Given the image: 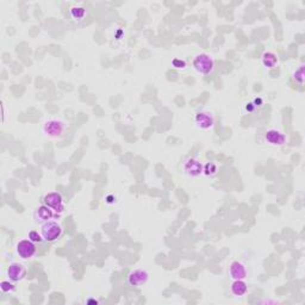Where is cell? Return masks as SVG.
Here are the masks:
<instances>
[{
	"label": "cell",
	"mask_w": 305,
	"mask_h": 305,
	"mask_svg": "<svg viewBox=\"0 0 305 305\" xmlns=\"http://www.w3.org/2000/svg\"><path fill=\"white\" fill-rule=\"evenodd\" d=\"M42 133H44L47 137L55 138V140H60L67 133V124L61 119H47L42 124Z\"/></svg>",
	"instance_id": "6da1fadb"
},
{
	"label": "cell",
	"mask_w": 305,
	"mask_h": 305,
	"mask_svg": "<svg viewBox=\"0 0 305 305\" xmlns=\"http://www.w3.org/2000/svg\"><path fill=\"white\" fill-rule=\"evenodd\" d=\"M62 232V226L57 221H53V219L45 222L41 227V234L45 242H55L60 239Z\"/></svg>",
	"instance_id": "7a4b0ae2"
},
{
	"label": "cell",
	"mask_w": 305,
	"mask_h": 305,
	"mask_svg": "<svg viewBox=\"0 0 305 305\" xmlns=\"http://www.w3.org/2000/svg\"><path fill=\"white\" fill-rule=\"evenodd\" d=\"M192 66L200 74H210L215 68V61L209 54H198L192 61Z\"/></svg>",
	"instance_id": "3957f363"
},
{
	"label": "cell",
	"mask_w": 305,
	"mask_h": 305,
	"mask_svg": "<svg viewBox=\"0 0 305 305\" xmlns=\"http://www.w3.org/2000/svg\"><path fill=\"white\" fill-rule=\"evenodd\" d=\"M16 253L22 260H30L37 253L36 243L29 239H24L18 241L16 245Z\"/></svg>",
	"instance_id": "277c9868"
},
{
	"label": "cell",
	"mask_w": 305,
	"mask_h": 305,
	"mask_svg": "<svg viewBox=\"0 0 305 305\" xmlns=\"http://www.w3.org/2000/svg\"><path fill=\"white\" fill-rule=\"evenodd\" d=\"M43 204L52 209L56 215H61L65 211V200L58 192H49L43 197Z\"/></svg>",
	"instance_id": "5b68a950"
},
{
	"label": "cell",
	"mask_w": 305,
	"mask_h": 305,
	"mask_svg": "<svg viewBox=\"0 0 305 305\" xmlns=\"http://www.w3.org/2000/svg\"><path fill=\"white\" fill-rule=\"evenodd\" d=\"M181 170L187 176H191V178H197V176L204 174V165L196 157H187L183 162Z\"/></svg>",
	"instance_id": "8992f818"
},
{
	"label": "cell",
	"mask_w": 305,
	"mask_h": 305,
	"mask_svg": "<svg viewBox=\"0 0 305 305\" xmlns=\"http://www.w3.org/2000/svg\"><path fill=\"white\" fill-rule=\"evenodd\" d=\"M7 277L13 283H19L25 279L26 277V267L22 262H11L7 267Z\"/></svg>",
	"instance_id": "52a82bcc"
},
{
	"label": "cell",
	"mask_w": 305,
	"mask_h": 305,
	"mask_svg": "<svg viewBox=\"0 0 305 305\" xmlns=\"http://www.w3.org/2000/svg\"><path fill=\"white\" fill-rule=\"evenodd\" d=\"M149 279V273L144 268H135L128 274V284L133 287H141L147 284Z\"/></svg>",
	"instance_id": "ba28073f"
},
{
	"label": "cell",
	"mask_w": 305,
	"mask_h": 305,
	"mask_svg": "<svg viewBox=\"0 0 305 305\" xmlns=\"http://www.w3.org/2000/svg\"><path fill=\"white\" fill-rule=\"evenodd\" d=\"M194 122L197 127L202 130H210L215 127V117L211 112L208 111L198 112L194 117Z\"/></svg>",
	"instance_id": "9c48e42d"
},
{
	"label": "cell",
	"mask_w": 305,
	"mask_h": 305,
	"mask_svg": "<svg viewBox=\"0 0 305 305\" xmlns=\"http://www.w3.org/2000/svg\"><path fill=\"white\" fill-rule=\"evenodd\" d=\"M265 140L273 147H282L286 142V135L280 130L269 129L265 133Z\"/></svg>",
	"instance_id": "30bf717a"
},
{
	"label": "cell",
	"mask_w": 305,
	"mask_h": 305,
	"mask_svg": "<svg viewBox=\"0 0 305 305\" xmlns=\"http://www.w3.org/2000/svg\"><path fill=\"white\" fill-rule=\"evenodd\" d=\"M248 271L245 264L241 261L231 262L229 267V275L232 280H245L247 278Z\"/></svg>",
	"instance_id": "8fae6325"
},
{
	"label": "cell",
	"mask_w": 305,
	"mask_h": 305,
	"mask_svg": "<svg viewBox=\"0 0 305 305\" xmlns=\"http://www.w3.org/2000/svg\"><path fill=\"white\" fill-rule=\"evenodd\" d=\"M56 213L52 210V209L45 207V205L43 204L35 210L34 218H35V221L39 222V223H45V222L53 219V217H54Z\"/></svg>",
	"instance_id": "7c38bea8"
},
{
	"label": "cell",
	"mask_w": 305,
	"mask_h": 305,
	"mask_svg": "<svg viewBox=\"0 0 305 305\" xmlns=\"http://www.w3.org/2000/svg\"><path fill=\"white\" fill-rule=\"evenodd\" d=\"M230 290L231 293L236 297H242L247 293L248 291V285L245 280H234L230 286Z\"/></svg>",
	"instance_id": "4fadbf2b"
},
{
	"label": "cell",
	"mask_w": 305,
	"mask_h": 305,
	"mask_svg": "<svg viewBox=\"0 0 305 305\" xmlns=\"http://www.w3.org/2000/svg\"><path fill=\"white\" fill-rule=\"evenodd\" d=\"M278 61H279L278 60V56L272 52L264 53V54H262V56H261L262 65H264V67H266V68H268V69H272V68H274V67H277Z\"/></svg>",
	"instance_id": "5bb4252c"
},
{
	"label": "cell",
	"mask_w": 305,
	"mask_h": 305,
	"mask_svg": "<svg viewBox=\"0 0 305 305\" xmlns=\"http://www.w3.org/2000/svg\"><path fill=\"white\" fill-rule=\"evenodd\" d=\"M69 13H71V17L76 20L84 19L87 15L86 9L82 6H73L71 10H69Z\"/></svg>",
	"instance_id": "9a60e30c"
},
{
	"label": "cell",
	"mask_w": 305,
	"mask_h": 305,
	"mask_svg": "<svg viewBox=\"0 0 305 305\" xmlns=\"http://www.w3.org/2000/svg\"><path fill=\"white\" fill-rule=\"evenodd\" d=\"M292 79L296 84H298L299 86H303L304 84V65H301L298 68H296L293 71Z\"/></svg>",
	"instance_id": "2e32d148"
},
{
	"label": "cell",
	"mask_w": 305,
	"mask_h": 305,
	"mask_svg": "<svg viewBox=\"0 0 305 305\" xmlns=\"http://www.w3.org/2000/svg\"><path fill=\"white\" fill-rule=\"evenodd\" d=\"M204 174L208 176H215L217 174V166L213 162H209L204 166Z\"/></svg>",
	"instance_id": "e0dca14e"
},
{
	"label": "cell",
	"mask_w": 305,
	"mask_h": 305,
	"mask_svg": "<svg viewBox=\"0 0 305 305\" xmlns=\"http://www.w3.org/2000/svg\"><path fill=\"white\" fill-rule=\"evenodd\" d=\"M0 288L4 293H9V292H13L16 290V286L13 282H7V280H2L1 284H0Z\"/></svg>",
	"instance_id": "ac0fdd59"
},
{
	"label": "cell",
	"mask_w": 305,
	"mask_h": 305,
	"mask_svg": "<svg viewBox=\"0 0 305 305\" xmlns=\"http://www.w3.org/2000/svg\"><path fill=\"white\" fill-rule=\"evenodd\" d=\"M28 239L33 241L34 243H41L42 241H43V237H42L41 232L36 231V230H31V231H29Z\"/></svg>",
	"instance_id": "d6986e66"
},
{
	"label": "cell",
	"mask_w": 305,
	"mask_h": 305,
	"mask_svg": "<svg viewBox=\"0 0 305 305\" xmlns=\"http://www.w3.org/2000/svg\"><path fill=\"white\" fill-rule=\"evenodd\" d=\"M172 66L176 69H184L186 68V61L181 60V58H173Z\"/></svg>",
	"instance_id": "ffe728a7"
},
{
	"label": "cell",
	"mask_w": 305,
	"mask_h": 305,
	"mask_svg": "<svg viewBox=\"0 0 305 305\" xmlns=\"http://www.w3.org/2000/svg\"><path fill=\"white\" fill-rule=\"evenodd\" d=\"M261 103H262V99L261 98L255 99V100H254V104H255V105H254V106H258V104H261Z\"/></svg>",
	"instance_id": "44dd1931"
}]
</instances>
